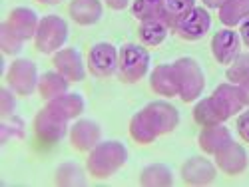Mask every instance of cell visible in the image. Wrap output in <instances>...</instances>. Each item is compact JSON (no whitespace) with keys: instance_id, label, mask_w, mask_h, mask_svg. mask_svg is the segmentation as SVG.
<instances>
[{"instance_id":"cell-1","label":"cell","mask_w":249,"mask_h":187,"mask_svg":"<svg viewBox=\"0 0 249 187\" xmlns=\"http://www.w3.org/2000/svg\"><path fill=\"white\" fill-rule=\"evenodd\" d=\"M241 110H243V100L239 94V86L230 82V84L217 86L210 98H203L201 102H197V106L194 108V119L201 128L215 126V123H223L225 119H230Z\"/></svg>"},{"instance_id":"cell-2","label":"cell","mask_w":249,"mask_h":187,"mask_svg":"<svg viewBox=\"0 0 249 187\" xmlns=\"http://www.w3.org/2000/svg\"><path fill=\"white\" fill-rule=\"evenodd\" d=\"M128 159V150L120 141H100L90 152L86 170L96 179H106L114 175Z\"/></svg>"},{"instance_id":"cell-3","label":"cell","mask_w":249,"mask_h":187,"mask_svg":"<svg viewBox=\"0 0 249 187\" xmlns=\"http://www.w3.org/2000/svg\"><path fill=\"white\" fill-rule=\"evenodd\" d=\"M174 68H176V76H178L179 98L185 103L196 102L205 88V76L197 64V60L183 56L174 62Z\"/></svg>"},{"instance_id":"cell-4","label":"cell","mask_w":249,"mask_h":187,"mask_svg":"<svg viewBox=\"0 0 249 187\" xmlns=\"http://www.w3.org/2000/svg\"><path fill=\"white\" fill-rule=\"evenodd\" d=\"M150 68V54L140 44H124L120 48L118 78L126 84H136L143 80Z\"/></svg>"},{"instance_id":"cell-5","label":"cell","mask_w":249,"mask_h":187,"mask_svg":"<svg viewBox=\"0 0 249 187\" xmlns=\"http://www.w3.org/2000/svg\"><path fill=\"white\" fill-rule=\"evenodd\" d=\"M66 40H68V24L64 18L50 14L40 20L36 36H34V44H36L38 52L56 54L58 50L64 48Z\"/></svg>"},{"instance_id":"cell-6","label":"cell","mask_w":249,"mask_h":187,"mask_svg":"<svg viewBox=\"0 0 249 187\" xmlns=\"http://www.w3.org/2000/svg\"><path fill=\"white\" fill-rule=\"evenodd\" d=\"M66 128H68V119H64L60 114L50 110L48 106L44 110H40L38 116L34 118V136H36L38 143L54 145L56 141L64 137Z\"/></svg>"},{"instance_id":"cell-7","label":"cell","mask_w":249,"mask_h":187,"mask_svg":"<svg viewBox=\"0 0 249 187\" xmlns=\"http://www.w3.org/2000/svg\"><path fill=\"white\" fill-rule=\"evenodd\" d=\"M8 88L18 96H30L38 88V70L30 60H14L6 72Z\"/></svg>"},{"instance_id":"cell-8","label":"cell","mask_w":249,"mask_h":187,"mask_svg":"<svg viewBox=\"0 0 249 187\" xmlns=\"http://www.w3.org/2000/svg\"><path fill=\"white\" fill-rule=\"evenodd\" d=\"M142 112H143V116H146V119L150 121L152 130L158 134V137L174 132L178 128V123H179L178 110L168 102H152Z\"/></svg>"},{"instance_id":"cell-9","label":"cell","mask_w":249,"mask_h":187,"mask_svg":"<svg viewBox=\"0 0 249 187\" xmlns=\"http://www.w3.org/2000/svg\"><path fill=\"white\" fill-rule=\"evenodd\" d=\"M118 62L120 50H116V46L110 42H98L88 52V68L98 78H106L118 72Z\"/></svg>"},{"instance_id":"cell-10","label":"cell","mask_w":249,"mask_h":187,"mask_svg":"<svg viewBox=\"0 0 249 187\" xmlns=\"http://www.w3.org/2000/svg\"><path fill=\"white\" fill-rule=\"evenodd\" d=\"M210 26H212V16H210V12H207V8L196 6L194 10H190L179 20L174 30L181 40L196 42V40H201L207 34Z\"/></svg>"},{"instance_id":"cell-11","label":"cell","mask_w":249,"mask_h":187,"mask_svg":"<svg viewBox=\"0 0 249 187\" xmlns=\"http://www.w3.org/2000/svg\"><path fill=\"white\" fill-rule=\"evenodd\" d=\"M239 44H241L239 34L233 32L231 28H223L215 32L212 38V54L219 64L227 66L239 56Z\"/></svg>"},{"instance_id":"cell-12","label":"cell","mask_w":249,"mask_h":187,"mask_svg":"<svg viewBox=\"0 0 249 187\" xmlns=\"http://www.w3.org/2000/svg\"><path fill=\"white\" fill-rule=\"evenodd\" d=\"M56 72H60L68 82H80L86 76V68H84V60H82L80 52L74 48H62L54 54L52 58Z\"/></svg>"},{"instance_id":"cell-13","label":"cell","mask_w":249,"mask_h":187,"mask_svg":"<svg viewBox=\"0 0 249 187\" xmlns=\"http://www.w3.org/2000/svg\"><path fill=\"white\" fill-rule=\"evenodd\" d=\"M102 130L92 119H78L70 128V141L76 152H92L100 143Z\"/></svg>"},{"instance_id":"cell-14","label":"cell","mask_w":249,"mask_h":187,"mask_svg":"<svg viewBox=\"0 0 249 187\" xmlns=\"http://www.w3.org/2000/svg\"><path fill=\"white\" fill-rule=\"evenodd\" d=\"M215 163H217V168L227 173V175H239L245 171L247 168V153L243 150V145L235 143L233 139L225 145L223 150H219L215 153Z\"/></svg>"},{"instance_id":"cell-15","label":"cell","mask_w":249,"mask_h":187,"mask_svg":"<svg viewBox=\"0 0 249 187\" xmlns=\"http://www.w3.org/2000/svg\"><path fill=\"white\" fill-rule=\"evenodd\" d=\"M217 175L215 165L205 157H190L181 165V179L188 185H207Z\"/></svg>"},{"instance_id":"cell-16","label":"cell","mask_w":249,"mask_h":187,"mask_svg":"<svg viewBox=\"0 0 249 187\" xmlns=\"http://www.w3.org/2000/svg\"><path fill=\"white\" fill-rule=\"evenodd\" d=\"M6 26L18 36V38H22L24 42L30 38L36 36V30H38V24H40V20H38V14L30 8H14L8 18L4 20Z\"/></svg>"},{"instance_id":"cell-17","label":"cell","mask_w":249,"mask_h":187,"mask_svg":"<svg viewBox=\"0 0 249 187\" xmlns=\"http://www.w3.org/2000/svg\"><path fill=\"white\" fill-rule=\"evenodd\" d=\"M150 86L156 94L172 98V96H179V88H178V76H176V68L174 64H160L152 76H150Z\"/></svg>"},{"instance_id":"cell-18","label":"cell","mask_w":249,"mask_h":187,"mask_svg":"<svg viewBox=\"0 0 249 187\" xmlns=\"http://www.w3.org/2000/svg\"><path fill=\"white\" fill-rule=\"evenodd\" d=\"M199 148L210 153V155H215L219 150H223L227 143L231 141V132L227 130L223 123H215V126H205L201 132H199Z\"/></svg>"},{"instance_id":"cell-19","label":"cell","mask_w":249,"mask_h":187,"mask_svg":"<svg viewBox=\"0 0 249 187\" xmlns=\"http://www.w3.org/2000/svg\"><path fill=\"white\" fill-rule=\"evenodd\" d=\"M102 2L100 0H72L68 6V14L80 26H92L102 18Z\"/></svg>"},{"instance_id":"cell-20","label":"cell","mask_w":249,"mask_h":187,"mask_svg":"<svg viewBox=\"0 0 249 187\" xmlns=\"http://www.w3.org/2000/svg\"><path fill=\"white\" fill-rule=\"evenodd\" d=\"M168 32H170V26L161 18L143 20V22H140V28H138V36L143 46H160L168 38Z\"/></svg>"},{"instance_id":"cell-21","label":"cell","mask_w":249,"mask_h":187,"mask_svg":"<svg viewBox=\"0 0 249 187\" xmlns=\"http://www.w3.org/2000/svg\"><path fill=\"white\" fill-rule=\"evenodd\" d=\"M38 92L46 102L56 100L68 92V80L60 72H46L42 78L38 80Z\"/></svg>"},{"instance_id":"cell-22","label":"cell","mask_w":249,"mask_h":187,"mask_svg":"<svg viewBox=\"0 0 249 187\" xmlns=\"http://www.w3.org/2000/svg\"><path fill=\"white\" fill-rule=\"evenodd\" d=\"M48 108L70 121V119H74V118H78L82 114V110H84V100H82L80 94H68L66 92L64 96H60L56 100H50Z\"/></svg>"},{"instance_id":"cell-23","label":"cell","mask_w":249,"mask_h":187,"mask_svg":"<svg viewBox=\"0 0 249 187\" xmlns=\"http://www.w3.org/2000/svg\"><path fill=\"white\" fill-rule=\"evenodd\" d=\"M249 16V0H227L223 6H219V20L227 28L239 26Z\"/></svg>"},{"instance_id":"cell-24","label":"cell","mask_w":249,"mask_h":187,"mask_svg":"<svg viewBox=\"0 0 249 187\" xmlns=\"http://www.w3.org/2000/svg\"><path fill=\"white\" fill-rule=\"evenodd\" d=\"M194 8L196 0H161V20L174 30L179 20Z\"/></svg>"},{"instance_id":"cell-25","label":"cell","mask_w":249,"mask_h":187,"mask_svg":"<svg viewBox=\"0 0 249 187\" xmlns=\"http://www.w3.org/2000/svg\"><path fill=\"white\" fill-rule=\"evenodd\" d=\"M130 136H132V139H134L136 143H140V145H150V143H154V141L158 139V134L152 130L150 121L146 119V116H143L142 110H140V112L132 118V121H130Z\"/></svg>"},{"instance_id":"cell-26","label":"cell","mask_w":249,"mask_h":187,"mask_svg":"<svg viewBox=\"0 0 249 187\" xmlns=\"http://www.w3.org/2000/svg\"><path fill=\"white\" fill-rule=\"evenodd\" d=\"M140 183L148 185V187H168L174 183V177H172V171L165 168V165L156 163V165H150V168H146L142 171Z\"/></svg>"},{"instance_id":"cell-27","label":"cell","mask_w":249,"mask_h":187,"mask_svg":"<svg viewBox=\"0 0 249 187\" xmlns=\"http://www.w3.org/2000/svg\"><path fill=\"white\" fill-rule=\"evenodd\" d=\"M225 76L235 86H241L245 82H249V54H239L230 64Z\"/></svg>"},{"instance_id":"cell-28","label":"cell","mask_w":249,"mask_h":187,"mask_svg":"<svg viewBox=\"0 0 249 187\" xmlns=\"http://www.w3.org/2000/svg\"><path fill=\"white\" fill-rule=\"evenodd\" d=\"M132 14L143 22V20L161 18V0H134Z\"/></svg>"},{"instance_id":"cell-29","label":"cell","mask_w":249,"mask_h":187,"mask_svg":"<svg viewBox=\"0 0 249 187\" xmlns=\"http://www.w3.org/2000/svg\"><path fill=\"white\" fill-rule=\"evenodd\" d=\"M56 183L58 185H84L86 177H84V171H82L78 165L64 163V165H60L58 171H56Z\"/></svg>"},{"instance_id":"cell-30","label":"cell","mask_w":249,"mask_h":187,"mask_svg":"<svg viewBox=\"0 0 249 187\" xmlns=\"http://www.w3.org/2000/svg\"><path fill=\"white\" fill-rule=\"evenodd\" d=\"M22 44H24V40L18 38V36L6 26V22L0 24V48H2L4 54L16 56L20 50H22Z\"/></svg>"},{"instance_id":"cell-31","label":"cell","mask_w":249,"mask_h":187,"mask_svg":"<svg viewBox=\"0 0 249 187\" xmlns=\"http://www.w3.org/2000/svg\"><path fill=\"white\" fill-rule=\"evenodd\" d=\"M0 136H2V141L4 143L8 139H20V137H24V121L20 119V118H14V116L2 118Z\"/></svg>"},{"instance_id":"cell-32","label":"cell","mask_w":249,"mask_h":187,"mask_svg":"<svg viewBox=\"0 0 249 187\" xmlns=\"http://www.w3.org/2000/svg\"><path fill=\"white\" fill-rule=\"evenodd\" d=\"M14 112V96L10 94V90L2 88L0 90V114H2V118H8L12 116Z\"/></svg>"},{"instance_id":"cell-33","label":"cell","mask_w":249,"mask_h":187,"mask_svg":"<svg viewBox=\"0 0 249 187\" xmlns=\"http://www.w3.org/2000/svg\"><path fill=\"white\" fill-rule=\"evenodd\" d=\"M237 134L245 143H249V110L237 118Z\"/></svg>"},{"instance_id":"cell-34","label":"cell","mask_w":249,"mask_h":187,"mask_svg":"<svg viewBox=\"0 0 249 187\" xmlns=\"http://www.w3.org/2000/svg\"><path fill=\"white\" fill-rule=\"evenodd\" d=\"M239 38H241V42L249 48V16L239 24Z\"/></svg>"},{"instance_id":"cell-35","label":"cell","mask_w":249,"mask_h":187,"mask_svg":"<svg viewBox=\"0 0 249 187\" xmlns=\"http://www.w3.org/2000/svg\"><path fill=\"white\" fill-rule=\"evenodd\" d=\"M128 2H130V0H106V4L112 10H124V8H128Z\"/></svg>"},{"instance_id":"cell-36","label":"cell","mask_w":249,"mask_h":187,"mask_svg":"<svg viewBox=\"0 0 249 187\" xmlns=\"http://www.w3.org/2000/svg\"><path fill=\"white\" fill-rule=\"evenodd\" d=\"M239 94H241V100H243V106H249V82L239 86Z\"/></svg>"},{"instance_id":"cell-37","label":"cell","mask_w":249,"mask_h":187,"mask_svg":"<svg viewBox=\"0 0 249 187\" xmlns=\"http://www.w3.org/2000/svg\"><path fill=\"white\" fill-rule=\"evenodd\" d=\"M227 2V0H203V4L207 6V8H219V6H223Z\"/></svg>"},{"instance_id":"cell-38","label":"cell","mask_w":249,"mask_h":187,"mask_svg":"<svg viewBox=\"0 0 249 187\" xmlns=\"http://www.w3.org/2000/svg\"><path fill=\"white\" fill-rule=\"evenodd\" d=\"M40 4H48V6H54V4H60L62 0H38Z\"/></svg>"}]
</instances>
